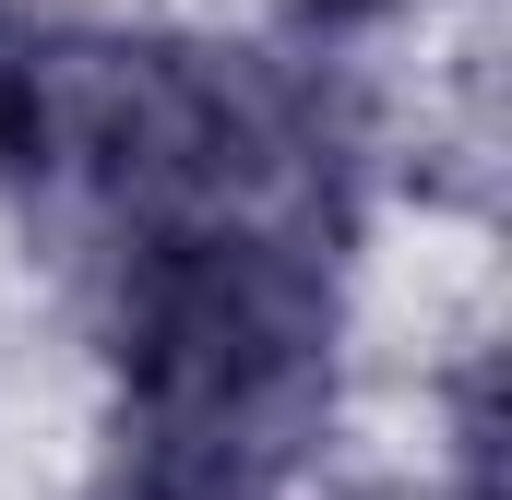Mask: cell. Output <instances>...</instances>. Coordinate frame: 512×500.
I'll list each match as a JSON object with an SVG mask.
<instances>
[{
  "mask_svg": "<svg viewBox=\"0 0 512 500\" xmlns=\"http://www.w3.org/2000/svg\"><path fill=\"white\" fill-rule=\"evenodd\" d=\"M274 12H298V24H358V12H382V0H274Z\"/></svg>",
  "mask_w": 512,
  "mask_h": 500,
  "instance_id": "obj_1",
  "label": "cell"
}]
</instances>
